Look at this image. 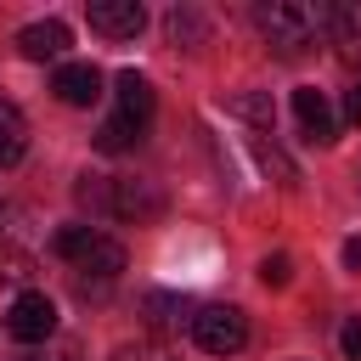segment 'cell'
Wrapping results in <instances>:
<instances>
[{
  "label": "cell",
  "instance_id": "cell-11",
  "mask_svg": "<svg viewBox=\"0 0 361 361\" xmlns=\"http://www.w3.org/2000/svg\"><path fill=\"white\" fill-rule=\"evenodd\" d=\"M118 271H124V243H113V237H96V243L79 254V282L96 276V288H107Z\"/></svg>",
  "mask_w": 361,
  "mask_h": 361
},
{
  "label": "cell",
  "instance_id": "cell-12",
  "mask_svg": "<svg viewBox=\"0 0 361 361\" xmlns=\"http://www.w3.org/2000/svg\"><path fill=\"white\" fill-rule=\"evenodd\" d=\"M23 152H28V118L11 102H0V169H11Z\"/></svg>",
  "mask_w": 361,
  "mask_h": 361
},
{
  "label": "cell",
  "instance_id": "cell-1",
  "mask_svg": "<svg viewBox=\"0 0 361 361\" xmlns=\"http://www.w3.org/2000/svg\"><path fill=\"white\" fill-rule=\"evenodd\" d=\"M259 34L276 45V56H299L316 45V34L327 28V6H305V0H265L254 6Z\"/></svg>",
  "mask_w": 361,
  "mask_h": 361
},
{
  "label": "cell",
  "instance_id": "cell-15",
  "mask_svg": "<svg viewBox=\"0 0 361 361\" xmlns=\"http://www.w3.org/2000/svg\"><path fill=\"white\" fill-rule=\"evenodd\" d=\"M135 141H141V124H130L124 113L102 118V130H96V147H102V152H130Z\"/></svg>",
  "mask_w": 361,
  "mask_h": 361
},
{
  "label": "cell",
  "instance_id": "cell-20",
  "mask_svg": "<svg viewBox=\"0 0 361 361\" xmlns=\"http://www.w3.org/2000/svg\"><path fill=\"white\" fill-rule=\"evenodd\" d=\"M23 276H28V259H23L17 248H0V288H6V282H23Z\"/></svg>",
  "mask_w": 361,
  "mask_h": 361
},
{
  "label": "cell",
  "instance_id": "cell-10",
  "mask_svg": "<svg viewBox=\"0 0 361 361\" xmlns=\"http://www.w3.org/2000/svg\"><path fill=\"white\" fill-rule=\"evenodd\" d=\"M113 85H118V113H124L130 124H141V130H147V118H152V107H158V96H152V85H147V73L124 68Z\"/></svg>",
  "mask_w": 361,
  "mask_h": 361
},
{
  "label": "cell",
  "instance_id": "cell-22",
  "mask_svg": "<svg viewBox=\"0 0 361 361\" xmlns=\"http://www.w3.org/2000/svg\"><path fill=\"white\" fill-rule=\"evenodd\" d=\"M338 344H344V355H350V361H361V316L338 327Z\"/></svg>",
  "mask_w": 361,
  "mask_h": 361
},
{
  "label": "cell",
  "instance_id": "cell-16",
  "mask_svg": "<svg viewBox=\"0 0 361 361\" xmlns=\"http://www.w3.org/2000/svg\"><path fill=\"white\" fill-rule=\"evenodd\" d=\"M254 158H259V169H265V175H276L282 186H293V180H299V169H293V158H288V152H282L276 141H265V135H254Z\"/></svg>",
  "mask_w": 361,
  "mask_h": 361
},
{
  "label": "cell",
  "instance_id": "cell-14",
  "mask_svg": "<svg viewBox=\"0 0 361 361\" xmlns=\"http://www.w3.org/2000/svg\"><path fill=\"white\" fill-rule=\"evenodd\" d=\"M164 28H169V39H175V45H203V39H209V23H203L192 6H169Z\"/></svg>",
  "mask_w": 361,
  "mask_h": 361
},
{
  "label": "cell",
  "instance_id": "cell-24",
  "mask_svg": "<svg viewBox=\"0 0 361 361\" xmlns=\"http://www.w3.org/2000/svg\"><path fill=\"white\" fill-rule=\"evenodd\" d=\"M344 265H350V271H361V237H350V243H344Z\"/></svg>",
  "mask_w": 361,
  "mask_h": 361
},
{
  "label": "cell",
  "instance_id": "cell-2",
  "mask_svg": "<svg viewBox=\"0 0 361 361\" xmlns=\"http://www.w3.org/2000/svg\"><path fill=\"white\" fill-rule=\"evenodd\" d=\"M192 338L209 350V355H237L248 344V322L237 305H197L192 316Z\"/></svg>",
  "mask_w": 361,
  "mask_h": 361
},
{
  "label": "cell",
  "instance_id": "cell-18",
  "mask_svg": "<svg viewBox=\"0 0 361 361\" xmlns=\"http://www.w3.org/2000/svg\"><path fill=\"white\" fill-rule=\"evenodd\" d=\"M288 276H293V259L288 254H265L259 259V282L265 288H288Z\"/></svg>",
  "mask_w": 361,
  "mask_h": 361
},
{
  "label": "cell",
  "instance_id": "cell-4",
  "mask_svg": "<svg viewBox=\"0 0 361 361\" xmlns=\"http://www.w3.org/2000/svg\"><path fill=\"white\" fill-rule=\"evenodd\" d=\"M135 310H141V322H147L152 333H180V327H192V316H197V305H192L186 293H169V288H147V293L135 299Z\"/></svg>",
  "mask_w": 361,
  "mask_h": 361
},
{
  "label": "cell",
  "instance_id": "cell-19",
  "mask_svg": "<svg viewBox=\"0 0 361 361\" xmlns=\"http://www.w3.org/2000/svg\"><path fill=\"white\" fill-rule=\"evenodd\" d=\"M113 361H175L164 344H124V350H113Z\"/></svg>",
  "mask_w": 361,
  "mask_h": 361
},
{
  "label": "cell",
  "instance_id": "cell-17",
  "mask_svg": "<svg viewBox=\"0 0 361 361\" xmlns=\"http://www.w3.org/2000/svg\"><path fill=\"white\" fill-rule=\"evenodd\" d=\"M96 237H102V231H96V226H62V231H56V237H51V248H56V254H62V259H73V265H79V254H85V248H90V243H96Z\"/></svg>",
  "mask_w": 361,
  "mask_h": 361
},
{
  "label": "cell",
  "instance_id": "cell-9",
  "mask_svg": "<svg viewBox=\"0 0 361 361\" xmlns=\"http://www.w3.org/2000/svg\"><path fill=\"white\" fill-rule=\"evenodd\" d=\"M293 113H299V124H305V135L310 141H338V124H333V113H327V96L316 90V85H299L293 90Z\"/></svg>",
  "mask_w": 361,
  "mask_h": 361
},
{
  "label": "cell",
  "instance_id": "cell-7",
  "mask_svg": "<svg viewBox=\"0 0 361 361\" xmlns=\"http://www.w3.org/2000/svg\"><path fill=\"white\" fill-rule=\"evenodd\" d=\"M51 90H56V102H68V107H90V102L102 96V68H96V62H62V68L51 73Z\"/></svg>",
  "mask_w": 361,
  "mask_h": 361
},
{
  "label": "cell",
  "instance_id": "cell-8",
  "mask_svg": "<svg viewBox=\"0 0 361 361\" xmlns=\"http://www.w3.org/2000/svg\"><path fill=\"white\" fill-rule=\"evenodd\" d=\"M68 45H73V34H68V23H62V17L28 23V28L17 34V51H23L28 62H56V56H62Z\"/></svg>",
  "mask_w": 361,
  "mask_h": 361
},
{
  "label": "cell",
  "instance_id": "cell-3",
  "mask_svg": "<svg viewBox=\"0 0 361 361\" xmlns=\"http://www.w3.org/2000/svg\"><path fill=\"white\" fill-rule=\"evenodd\" d=\"M6 333L11 338H23V344H51V333H56V305H51V293H17L11 299V310H6Z\"/></svg>",
  "mask_w": 361,
  "mask_h": 361
},
{
  "label": "cell",
  "instance_id": "cell-21",
  "mask_svg": "<svg viewBox=\"0 0 361 361\" xmlns=\"http://www.w3.org/2000/svg\"><path fill=\"white\" fill-rule=\"evenodd\" d=\"M11 361H79V350H73V344H51V350H23V355H11Z\"/></svg>",
  "mask_w": 361,
  "mask_h": 361
},
{
  "label": "cell",
  "instance_id": "cell-6",
  "mask_svg": "<svg viewBox=\"0 0 361 361\" xmlns=\"http://www.w3.org/2000/svg\"><path fill=\"white\" fill-rule=\"evenodd\" d=\"M90 28L96 34H107V39H135L141 28H147V11H141V0H90Z\"/></svg>",
  "mask_w": 361,
  "mask_h": 361
},
{
  "label": "cell",
  "instance_id": "cell-23",
  "mask_svg": "<svg viewBox=\"0 0 361 361\" xmlns=\"http://www.w3.org/2000/svg\"><path fill=\"white\" fill-rule=\"evenodd\" d=\"M344 113H350V124H361V79L344 90Z\"/></svg>",
  "mask_w": 361,
  "mask_h": 361
},
{
  "label": "cell",
  "instance_id": "cell-5",
  "mask_svg": "<svg viewBox=\"0 0 361 361\" xmlns=\"http://www.w3.org/2000/svg\"><path fill=\"white\" fill-rule=\"evenodd\" d=\"M107 214H118V220H158L164 214V192L152 180H107Z\"/></svg>",
  "mask_w": 361,
  "mask_h": 361
},
{
  "label": "cell",
  "instance_id": "cell-13",
  "mask_svg": "<svg viewBox=\"0 0 361 361\" xmlns=\"http://www.w3.org/2000/svg\"><path fill=\"white\" fill-rule=\"evenodd\" d=\"M226 113H231V118H248L254 130H271V124H276V107H271L265 90H231V96H226Z\"/></svg>",
  "mask_w": 361,
  "mask_h": 361
}]
</instances>
